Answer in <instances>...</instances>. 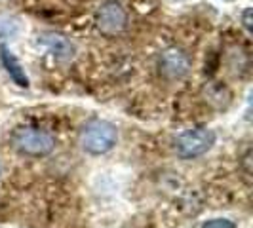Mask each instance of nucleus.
I'll return each mask as SVG.
<instances>
[{
  "label": "nucleus",
  "mask_w": 253,
  "mask_h": 228,
  "mask_svg": "<svg viewBox=\"0 0 253 228\" xmlns=\"http://www.w3.org/2000/svg\"><path fill=\"white\" fill-rule=\"evenodd\" d=\"M38 44H42L44 48H48L50 53L57 59V61H71L75 57V44L69 42L63 35H55V33H48L38 37Z\"/></svg>",
  "instance_id": "6"
},
{
  "label": "nucleus",
  "mask_w": 253,
  "mask_h": 228,
  "mask_svg": "<svg viewBox=\"0 0 253 228\" xmlns=\"http://www.w3.org/2000/svg\"><path fill=\"white\" fill-rule=\"evenodd\" d=\"M213 145H215V133L208 127H196L179 135L175 141V152L179 158L190 160L206 154Z\"/></svg>",
  "instance_id": "3"
},
{
  "label": "nucleus",
  "mask_w": 253,
  "mask_h": 228,
  "mask_svg": "<svg viewBox=\"0 0 253 228\" xmlns=\"http://www.w3.org/2000/svg\"><path fill=\"white\" fill-rule=\"evenodd\" d=\"M202 228H236V225L228 219H213V221L204 223Z\"/></svg>",
  "instance_id": "8"
},
{
  "label": "nucleus",
  "mask_w": 253,
  "mask_h": 228,
  "mask_svg": "<svg viewBox=\"0 0 253 228\" xmlns=\"http://www.w3.org/2000/svg\"><path fill=\"white\" fill-rule=\"evenodd\" d=\"M116 127L107 120H89L80 131V147L93 156L107 154L116 145Z\"/></svg>",
  "instance_id": "1"
},
{
  "label": "nucleus",
  "mask_w": 253,
  "mask_h": 228,
  "mask_svg": "<svg viewBox=\"0 0 253 228\" xmlns=\"http://www.w3.org/2000/svg\"><path fill=\"white\" fill-rule=\"evenodd\" d=\"M244 27H246V31H252V8H248L244 12Z\"/></svg>",
  "instance_id": "9"
},
{
  "label": "nucleus",
  "mask_w": 253,
  "mask_h": 228,
  "mask_svg": "<svg viewBox=\"0 0 253 228\" xmlns=\"http://www.w3.org/2000/svg\"><path fill=\"white\" fill-rule=\"evenodd\" d=\"M0 59H2V63L6 67L8 75L12 76L13 82H15L17 86H21V88H29V78H27V75H25V69L21 67V63L17 61V57H15L4 44L0 46Z\"/></svg>",
  "instance_id": "7"
},
{
  "label": "nucleus",
  "mask_w": 253,
  "mask_h": 228,
  "mask_svg": "<svg viewBox=\"0 0 253 228\" xmlns=\"http://www.w3.org/2000/svg\"><path fill=\"white\" fill-rule=\"evenodd\" d=\"M13 145L15 149L27 154V156H48L55 149V137L50 131L40 129V127H23L17 129L13 135Z\"/></svg>",
  "instance_id": "2"
},
{
  "label": "nucleus",
  "mask_w": 253,
  "mask_h": 228,
  "mask_svg": "<svg viewBox=\"0 0 253 228\" xmlns=\"http://www.w3.org/2000/svg\"><path fill=\"white\" fill-rule=\"evenodd\" d=\"M127 23V15L118 2H107L97 13V29L105 37L120 35Z\"/></svg>",
  "instance_id": "4"
},
{
  "label": "nucleus",
  "mask_w": 253,
  "mask_h": 228,
  "mask_svg": "<svg viewBox=\"0 0 253 228\" xmlns=\"http://www.w3.org/2000/svg\"><path fill=\"white\" fill-rule=\"evenodd\" d=\"M158 67H160V73L166 78L177 80V78H183V76L189 73L190 59L183 50H179V48H168L166 51H162Z\"/></svg>",
  "instance_id": "5"
}]
</instances>
